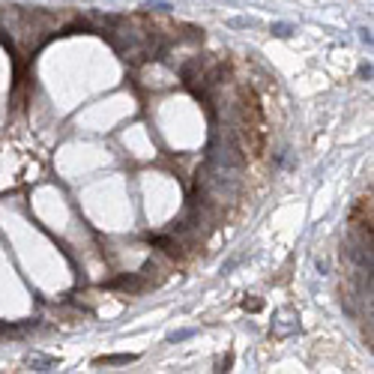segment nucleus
<instances>
[{"label":"nucleus","mask_w":374,"mask_h":374,"mask_svg":"<svg viewBox=\"0 0 374 374\" xmlns=\"http://www.w3.org/2000/svg\"><path fill=\"white\" fill-rule=\"evenodd\" d=\"M99 365H126V362H135V356L129 353V356H102V359H96Z\"/></svg>","instance_id":"nucleus-1"},{"label":"nucleus","mask_w":374,"mask_h":374,"mask_svg":"<svg viewBox=\"0 0 374 374\" xmlns=\"http://www.w3.org/2000/svg\"><path fill=\"white\" fill-rule=\"evenodd\" d=\"M27 365H33L36 371H48V368H54V359H45V356H30V359H27Z\"/></svg>","instance_id":"nucleus-2"},{"label":"nucleus","mask_w":374,"mask_h":374,"mask_svg":"<svg viewBox=\"0 0 374 374\" xmlns=\"http://www.w3.org/2000/svg\"><path fill=\"white\" fill-rule=\"evenodd\" d=\"M272 33L275 36H290L294 33V24H281V21H278V24H272Z\"/></svg>","instance_id":"nucleus-3"},{"label":"nucleus","mask_w":374,"mask_h":374,"mask_svg":"<svg viewBox=\"0 0 374 374\" xmlns=\"http://www.w3.org/2000/svg\"><path fill=\"white\" fill-rule=\"evenodd\" d=\"M144 9H156V12H168L171 3H162V0H150V3H144Z\"/></svg>","instance_id":"nucleus-4"},{"label":"nucleus","mask_w":374,"mask_h":374,"mask_svg":"<svg viewBox=\"0 0 374 374\" xmlns=\"http://www.w3.org/2000/svg\"><path fill=\"white\" fill-rule=\"evenodd\" d=\"M228 24H231V27H252L255 21H252V18H231Z\"/></svg>","instance_id":"nucleus-5"},{"label":"nucleus","mask_w":374,"mask_h":374,"mask_svg":"<svg viewBox=\"0 0 374 374\" xmlns=\"http://www.w3.org/2000/svg\"><path fill=\"white\" fill-rule=\"evenodd\" d=\"M242 306H245V311H261V300H252V303H248V300H245V303H242Z\"/></svg>","instance_id":"nucleus-6"},{"label":"nucleus","mask_w":374,"mask_h":374,"mask_svg":"<svg viewBox=\"0 0 374 374\" xmlns=\"http://www.w3.org/2000/svg\"><path fill=\"white\" fill-rule=\"evenodd\" d=\"M189 336H195V333H192V329H186V333H174L171 341H183V339H189Z\"/></svg>","instance_id":"nucleus-7"},{"label":"nucleus","mask_w":374,"mask_h":374,"mask_svg":"<svg viewBox=\"0 0 374 374\" xmlns=\"http://www.w3.org/2000/svg\"><path fill=\"white\" fill-rule=\"evenodd\" d=\"M359 33H362V36H359L362 42H368V45H371V30H359Z\"/></svg>","instance_id":"nucleus-8"},{"label":"nucleus","mask_w":374,"mask_h":374,"mask_svg":"<svg viewBox=\"0 0 374 374\" xmlns=\"http://www.w3.org/2000/svg\"><path fill=\"white\" fill-rule=\"evenodd\" d=\"M359 75L362 78H371V66H359Z\"/></svg>","instance_id":"nucleus-9"}]
</instances>
